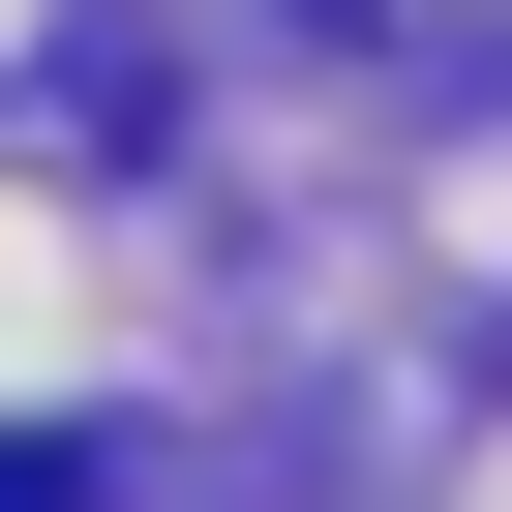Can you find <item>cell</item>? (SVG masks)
Masks as SVG:
<instances>
[{
  "instance_id": "6da1fadb",
  "label": "cell",
  "mask_w": 512,
  "mask_h": 512,
  "mask_svg": "<svg viewBox=\"0 0 512 512\" xmlns=\"http://www.w3.org/2000/svg\"><path fill=\"white\" fill-rule=\"evenodd\" d=\"M0 512H91V452H0Z\"/></svg>"
}]
</instances>
